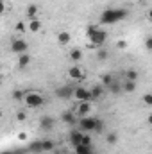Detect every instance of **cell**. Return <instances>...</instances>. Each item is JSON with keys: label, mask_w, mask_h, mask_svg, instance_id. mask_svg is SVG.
<instances>
[{"label": "cell", "mask_w": 152, "mask_h": 154, "mask_svg": "<svg viewBox=\"0 0 152 154\" xmlns=\"http://www.w3.org/2000/svg\"><path fill=\"white\" fill-rule=\"evenodd\" d=\"M129 13L125 11V9H120V7H108L102 14H100V23H104V25H111V23H118V22H122L125 16H127Z\"/></svg>", "instance_id": "6da1fadb"}, {"label": "cell", "mask_w": 152, "mask_h": 154, "mask_svg": "<svg viewBox=\"0 0 152 154\" xmlns=\"http://www.w3.org/2000/svg\"><path fill=\"white\" fill-rule=\"evenodd\" d=\"M86 36L90 38L91 45L102 47V45L106 43V39H108V32L102 31V29H99L97 25H88V27H86Z\"/></svg>", "instance_id": "7a4b0ae2"}, {"label": "cell", "mask_w": 152, "mask_h": 154, "mask_svg": "<svg viewBox=\"0 0 152 154\" xmlns=\"http://www.w3.org/2000/svg\"><path fill=\"white\" fill-rule=\"evenodd\" d=\"M97 127V116H82L79 120V129L82 133H93Z\"/></svg>", "instance_id": "3957f363"}, {"label": "cell", "mask_w": 152, "mask_h": 154, "mask_svg": "<svg viewBox=\"0 0 152 154\" xmlns=\"http://www.w3.org/2000/svg\"><path fill=\"white\" fill-rule=\"evenodd\" d=\"M25 104H27L29 108H32V109L41 108V106L45 104V97H41V95L36 93V91H31V93L25 95Z\"/></svg>", "instance_id": "277c9868"}, {"label": "cell", "mask_w": 152, "mask_h": 154, "mask_svg": "<svg viewBox=\"0 0 152 154\" xmlns=\"http://www.w3.org/2000/svg\"><path fill=\"white\" fill-rule=\"evenodd\" d=\"M74 97H75L79 102H90L91 99H93V95H91V90H86V88H82V86H77L75 91H74Z\"/></svg>", "instance_id": "5b68a950"}, {"label": "cell", "mask_w": 152, "mask_h": 154, "mask_svg": "<svg viewBox=\"0 0 152 154\" xmlns=\"http://www.w3.org/2000/svg\"><path fill=\"white\" fill-rule=\"evenodd\" d=\"M11 50L14 54H25L29 50V43L22 38H16V39H13V43H11Z\"/></svg>", "instance_id": "8992f818"}, {"label": "cell", "mask_w": 152, "mask_h": 154, "mask_svg": "<svg viewBox=\"0 0 152 154\" xmlns=\"http://www.w3.org/2000/svg\"><path fill=\"white\" fill-rule=\"evenodd\" d=\"M74 91H75V88H72V86H61V88L56 90V97L66 100V99H72L74 97Z\"/></svg>", "instance_id": "52a82bcc"}, {"label": "cell", "mask_w": 152, "mask_h": 154, "mask_svg": "<svg viewBox=\"0 0 152 154\" xmlns=\"http://www.w3.org/2000/svg\"><path fill=\"white\" fill-rule=\"evenodd\" d=\"M82 136H84V133H82L81 129H79V131H77V129H72L70 134H68V140H70V143H72L74 147H77V145L82 143Z\"/></svg>", "instance_id": "ba28073f"}, {"label": "cell", "mask_w": 152, "mask_h": 154, "mask_svg": "<svg viewBox=\"0 0 152 154\" xmlns=\"http://www.w3.org/2000/svg\"><path fill=\"white\" fill-rule=\"evenodd\" d=\"M54 124H56V120L48 115H45V116L39 118V127H41L43 131H50V129L54 127Z\"/></svg>", "instance_id": "9c48e42d"}, {"label": "cell", "mask_w": 152, "mask_h": 154, "mask_svg": "<svg viewBox=\"0 0 152 154\" xmlns=\"http://www.w3.org/2000/svg\"><path fill=\"white\" fill-rule=\"evenodd\" d=\"M90 111H91V106H90V102H79V106H77V115L81 116H90Z\"/></svg>", "instance_id": "30bf717a"}, {"label": "cell", "mask_w": 152, "mask_h": 154, "mask_svg": "<svg viewBox=\"0 0 152 154\" xmlns=\"http://www.w3.org/2000/svg\"><path fill=\"white\" fill-rule=\"evenodd\" d=\"M68 75L72 77V79H75V81H82V79H84V72H82L79 66H70Z\"/></svg>", "instance_id": "8fae6325"}, {"label": "cell", "mask_w": 152, "mask_h": 154, "mask_svg": "<svg viewBox=\"0 0 152 154\" xmlns=\"http://www.w3.org/2000/svg\"><path fill=\"white\" fill-rule=\"evenodd\" d=\"M70 41H72V34H70V32L61 31V32L57 34V43H59V45H68Z\"/></svg>", "instance_id": "7c38bea8"}, {"label": "cell", "mask_w": 152, "mask_h": 154, "mask_svg": "<svg viewBox=\"0 0 152 154\" xmlns=\"http://www.w3.org/2000/svg\"><path fill=\"white\" fill-rule=\"evenodd\" d=\"M29 65H31V56H29V52L20 54V57H18V66H20V68H27Z\"/></svg>", "instance_id": "4fadbf2b"}, {"label": "cell", "mask_w": 152, "mask_h": 154, "mask_svg": "<svg viewBox=\"0 0 152 154\" xmlns=\"http://www.w3.org/2000/svg\"><path fill=\"white\" fill-rule=\"evenodd\" d=\"M41 27H43L41 20H38V18L29 20V31H31V32H39V31H41Z\"/></svg>", "instance_id": "5bb4252c"}, {"label": "cell", "mask_w": 152, "mask_h": 154, "mask_svg": "<svg viewBox=\"0 0 152 154\" xmlns=\"http://www.w3.org/2000/svg\"><path fill=\"white\" fill-rule=\"evenodd\" d=\"M38 5L36 4H29L27 5V9H25V14H27V18L29 20H32V18H36V14H38Z\"/></svg>", "instance_id": "9a60e30c"}, {"label": "cell", "mask_w": 152, "mask_h": 154, "mask_svg": "<svg viewBox=\"0 0 152 154\" xmlns=\"http://www.w3.org/2000/svg\"><path fill=\"white\" fill-rule=\"evenodd\" d=\"M61 120H63L65 124H72V125H74V124H75V115L72 113V109H70V111H65V113L61 115Z\"/></svg>", "instance_id": "2e32d148"}, {"label": "cell", "mask_w": 152, "mask_h": 154, "mask_svg": "<svg viewBox=\"0 0 152 154\" xmlns=\"http://www.w3.org/2000/svg\"><path fill=\"white\" fill-rule=\"evenodd\" d=\"M74 149H75V154H93L91 145H77Z\"/></svg>", "instance_id": "e0dca14e"}, {"label": "cell", "mask_w": 152, "mask_h": 154, "mask_svg": "<svg viewBox=\"0 0 152 154\" xmlns=\"http://www.w3.org/2000/svg\"><path fill=\"white\" fill-rule=\"evenodd\" d=\"M109 90H111V93H113V95H120V93L123 91V86H122L120 82H116V81H113V82L109 84Z\"/></svg>", "instance_id": "ac0fdd59"}, {"label": "cell", "mask_w": 152, "mask_h": 154, "mask_svg": "<svg viewBox=\"0 0 152 154\" xmlns=\"http://www.w3.org/2000/svg\"><path fill=\"white\" fill-rule=\"evenodd\" d=\"M70 59H72L74 63H77V61L82 59V52H81V48H72V50H70Z\"/></svg>", "instance_id": "d6986e66"}, {"label": "cell", "mask_w": 152, "mask_h": 154, "mask_svg": "<svg viewBox=\"0 0 152 154\" xmlns=\"http://www.w3.org/2000/svg\"><path fill=\"white\" fill-rule=\"evenodd\" d=\"M102 93H104V88H102L100 84H95V86L91 88V95H93V99H100Z\"/></svg>", "instance_id": "ffe728a7"}, {"label": "cell", "mask_w": 152, "mask_h": 154, "mask_svg": "<svg viewBox=\"0 0 152 154\" xmlns=\"http://www.w3.org/2000/svg\"><path fill=\"white\" fill-rule=\"evenodd\" d=\"M29 152H43V143L41 142H32L29 145Z\"/></svg>", "instance_id": "44dd1931"}, {"label": "cell", "mask_w": 152, "mask_h": 154, "mask_svg": "<svg viewBox=\"0 0 152 154\" xmlns=\"http://www.w3.org/2000/svg\"><path fill=\"white\" fill-rule=\"evenodd\" d=\"M136 90V82L134 81H125V84H123V91L125 93H132Z\"/></svg>", "instance_id": "7402d4cb"}, {"label": "cell", "mask_w": 152, "mask_h": 154, "mask_svg": "<svg viewBox=\"0 0 152 154\" xmlns=\"http://www.w3.org/2000/svg\"><path fill=\"white\" fill-rule=\"evenodd\" d=\"M41 143H43V151H54L56 149V143L52 140H41Z\"/></svg>", "instance_id": "603a6c76"}, {"label": "cell", "mask_w": 152, "mask_h": 154, "mask_svg": "<svg viewBox=\"0 0 152 154\" xmlns=\"http://www.w3.org/2000/svg\"><path fill=\"white\" fill-rule=\"evenodd\" d=\"M108 56H109V54H108V50H106V48H102V47H99V50H97V57H99L100 61H106V59H108Z\"/></svg>", "instance_id": "cb8c5ba5"}, {"label": "cell", "mask_w": 152, "mask_h": 154, "mask_svg": "<svg viewBox=\"0 0 152 154\" xmlns=\"http://www.w3.org/2000/svg\"><path fill=\"white\" fill-rule=\"evenodd\" d=\"M125 77H127V81H134V82H136V79H138V72H136L134 68H131V70L125 72Z\"/></svg>", "instance_id": "d4e9b609"}, {"label": "cell", "mask_w": 152, "mask_h": 154, "mask_svg": "<svg viewBox=\"0 0 152 154\" xmlns=\"http://www.w3.org/2000/svg\"><path fill=\"white\" fill-rule=\"evenodd\" d=\"M106 142H108L109 145H114V143L118 142V134H116V133H109V134L106 136Z\"/></svg>", "instance_id": "484cf974"}, {"label": "cell", "mask_w": 152, "mask_h": 154, "mask_svg": "<svg viewBox=\"0 0 152 154\" xmlns=\"http://www.w3.org/2000/svg\"><path fill=\"white\" fill-rule=\"evenodd\" d=\"M141 102H143L145 106H149V108H152V93H145V95L141 97Z\"/></svg>", "instance_id": "4316f807"}, {"label": "cell", "mask_w": 152, "mask_h": 154, "mask_svg": "<svg viewBox=\"0 0 152 154\" xmlns=\"http://www.w3.org/2000/svg\"><path fill=\"white\" fill-rule=\"evenodd\" d=\"M25 95H27V93H23L22 90L13 91V99H14V100H22V99H25Z\"/></svg>", "instance_id": "83f0119b"}, {"label": "cell", "mask_w": 152, "mask_h": 154, "mask_svg": "<svg viewBox=\"0 0 152 154\" xmlns=\"http://www.w3.org/2000/svg\"><path fill=\"white\" fill-rule=\"evenodd\" d=\"M113 81H114V79H113V75H111V74H104V75H102V82H104L108 88H109V84H111Z\"/></svg>", "instance_id": "f1b7e54d"}, {"label": "cell", "mask_w": 152, "mask_h": 154, "mask_svg": "<svg viewBox=\"0 0 152 154\" xmlns=\"http://www.w3.org/2000/svg\"><path fill=\"white\" fill-rule=\"evenodd\" d=\"M81 145H91V136L88 134V133H84V136H82V143Z\"/></svg>", "instance_id": "f546056e"}, {"label": "cell", "mask_w": 152, "mask_h": 154, "mask_svg": "<svg viewBox=\"0 0 152 154\" xmlns=\"http://www.w3.org/2000/svg\"><path fill=\"white\" fill-rule=\"evenodd\" d=\"M102 129H104V122H102L100 118H97V127H95V131H97V133H102Z\"/></svg>", "instance_id": "4dcf8cb0"}, {"label": "cell", "mask_w": 152, "mask_h": 154, "mask_svg": "<svg viewBox=\"0 0 152 154\" xmlns=\"http://www.w3.org/2000/svg\"><path fill=\"white\" fill-rule=\"evenodd\" d=\"M145 48H147L149 52H152V36H149V38L145 39Z\"/></svg>", "instance_id": "1f68e13d"}, {"label": "cell", "mask_w": 152, "mask_h": 154, "mask_svg": "<svg viewBox=\"0 0 152 154\" xmlns=\"http://www.w3.org/2000/svg\"><path fill=\"white\" fill-rule=\"evenodd\" d=\"M16 31H18V32H23V31H25V25H23V22H18V23H16Z\"/></svg>", "instance_id": "d6a6232c"}, {"label": "cell", "mask_w": 152, "mask_h": 154, "mask_svg": "<svg viewBox=\"0 0 152 154\" xmlns=\"http://www.w3.org/2000/svg\"><path fill=\"white\" fill-rule=\"evenodd\" d=\"M116 47H118V48H122V50H123V48H127V41H123V39H120V41H118V43H116Z\"/></svg>", "instance_id": "836d02e7"}, {"label": "cell", "mask_w": 152, "mask_h": 154, "mask_svg": "<svg viewBox=\"0 0 152 154\" xmlns=\"http://www.w3.org/2000/svg\"><path fill=\"white\" fill-rule=\"evenodd\" d=\"M18 140L25 142V140H27V133H20V134H18Z\"/></svg>", "instance_id": "e575fe53"}, {"label": "cell", "mask_w": 152, "mask_h": 154, "mask_svg": "<svg viewBox=\"0 0 152 154\" xmlns=\"http://www.w3.org/2000/svg\"><path fill=\"white\" fill-rule=\"evenodd\" d=\"M16 118H18V120H25V113H22V111H20V113L16 115Z\"/></svg>", "instance_id": "d590c367"}, {"label": "cell", "mask_w": 152, "mask_h": 154, "mask_svg": "<svg viewBox=\"0 0 152 154\" xmlns=\"http://www.w3.org/2000/svg\"><path fill=\"white\" fill-rule=\"evenodd\" d=\"M147 122H149V125H152V113L147 116Z\"/></svg>", "instance_id": "8d00e7d4"}, {"label": "cell", "mask_w": 152, "mask_h": 154, "mask_svg": "<svg viewBox=\"0 0 152 154\" xmlns=\"http://www.w3.org/2000/svg\"><path fill=\"white\" fill-rule=\"evenodd\" d=\"M147 16H149V20L152 22V9H149V14H147Z\"/></svg>", "instance_id": "74e56055"}, {"label": "cell", "mask_w": 152, "mask_h": 154, "mask_svg": "<svg viewBox=\"0 0 152 154\" xmlns=\"http://www.w3.org/2000/svg\"><path fill=\"white\" fill-rule=\"evenodd\" d=\"M52 154H61V152H59V151H54V152H52Z\"/></svg>", "instance_id": "f35d334b"}]
</instances>
